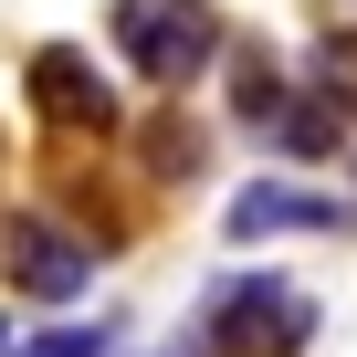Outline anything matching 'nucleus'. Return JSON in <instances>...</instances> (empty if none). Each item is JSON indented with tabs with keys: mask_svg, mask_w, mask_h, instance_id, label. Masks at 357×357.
I'll return each instance as SVG.
<instances>
[{
	"mask_svg": "<svg viewBox=\"0 0 357 357\" xmlns=\"http://www.w3.org/2000/svg\"><path fill=\"white\" fill-rule=\"evenodd\" d=\"M105 32H116L126 74H137V84H158V95H190V84L221 63V43H231L211 0H116Z\"/></svg>",
	"mask_w": 357,
	"mask_h": 357,
	"instance_id": "f257e3e1",
	"label": "nucleus"
},
{
	"mask_svg": "<svg viewBox=\"0 0 357 357\" xmlns=\"http://www.w3.org/2000/svg\"><path fill=\"white\" fill-rule=\"evenodd\" d=\"M200 347L221 357H305L315 347V294L284 284V273H231L200 315Z\"/></svg>",
	"mask_w": 357,
	"mask_h": 357,
	"instance_id": "f03ea898",
	"label": "nucleus"
},
{
	"mask_svg": "<svg viewBox=\"0 0 357 357\" xmlns=\"http://www.w3.org/2000/svg\"><path fill=\"white\" fill-rule=\"evenodd\" d=\"M22 95H32V116H43L53 137H116V126H126V95L105 84V63H95L84 43H32Z\"/></svg>",
	"mask_w": 357,
	"mask_h": 357,
	"instance_id": "7ed1b4c3",
	"label": "nucleus"
},
{
	"mask_svg": "<svg viewBox=\"0 0 357 357\" xmlns=\"http://www.w3.org/2000/svg\"><path fill=\"white\" fill-rule=\"evenodd\" d=\"M0 273H11L22 305H74L95 284V242L63 231L53 211H0Z\"/></svg>",
	"mask_w": 357,
	"mask_h": 357,
	"instance_id": "20e7f679",
	"label": "nucleus"
},
{
	"mask_svg": "<svg viewBox=\"0 0 357 357\" xmlns=\"http://www.w3.org/2000/svg\"><path fill=\"white\" fill-rule=\"evenodd\" d=\"M357 211L336 200V190H294V178H252V190H231V211H221V231L231 242H273V231H347Z\"/></svg>",
	"mask_w": 357,
	"mask_h": 357,
	"instance_id": "39448f33",
	"label": "nucleus"
},
{
	"mask_svg": "<svg viewBox=\"0 0 357 357\" xmlns=\"http://www.w3.org/2000/svg\"><path fill=\"white\" fill-rule=\"evenodd\" d=\"M305 95L336 105V116H357V22H326L305 43Z\"/></svg>",
	"mask_w": 357,
	"mask_h": 357,
	"instance_id": "423d86ee",
	"label": "nucleus"
},
{
	"mask_svg": "<svg viewBox=\"0 0 357 357\" xmlns=\"http://www.w3.org/2000/svg\"><path fill=\"white\" fill-rule=\"evenodd\" d=\"M284 95H294V84H284V63H273L263 43H242V53H231V126H252V137H263V126L284 116Z\"/></svg>",
	"mask_w": 357,
	"mask_h": 357,
	"instance_id": "0eeeda50",
	"label": "nucleus"
},
{
	"mask_svg": "<svg viewBox=\"0 0 357 357\" xmlns=\"http://www.w3.org/2000/svg\"><path fill=\"white\" fill-rule=\"evenodd\" d=\"M263 137H273L284 158H336V137H347V116H336V105H315V95L294 84V95H284V116H273Z\"/></svg>",
	"mask_w": 357,
	"mask_h": 357,
	"instance_id": "6e6552de",
	"label": "nucleus"
},
{
	"mask_svg": "<svg viewBox=\"0 0 357 357\" xmlns=\"http://www.w3.org/2000/svg\"><path fill=\"white\" fill-rule=\"evenodd\" d=\"M147 178H168V190L200 178V126H190V116H158V126H147Z\"/></svg>",
	"mask_w": 357,
	"mask_h": 357,
	"instance_id": "1a4fd4ad",
	"label": "nucleus"
},
{
	"mask_svg": "<svg viewBox=\"0 0 357 357\" xmlns=\"http://www.w3.org/2000/svg\"><path fill=\"white\" fill-rule=\"evenodd\" d=\"M116 326H43V336H11V357H105Z\"/></svg>",
	"mask_w": 357,
	"mask_h": 357,
	"instance_id": "9d476101",
	"label": "nucleus"
},
{
	"mask_svg": "<svg viewBox=\"0 0 357 357\" xmlns=\"http://www.w3.org/2000/svg\"><path fill=\"white\" fill-rule=\"evenodd\" d=\"M0 357H11V315H0Z\"/></svg>",
	"mask_w": 357,
	"mask_h": 357,
	"instance_id": "9b49d317",
	"label": "nucleus"
}]
</instances>
